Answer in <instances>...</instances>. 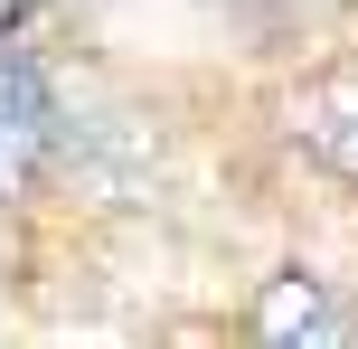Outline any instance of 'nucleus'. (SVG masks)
Listing matches in <instances>:
<instances>
[{"label":"nucleus","instance_id":"f257e3e1","mask_svg":"<svg viewBox=\"0 0 358 349\" xmlns=\"http://www.w3.org/2000/svg\"><path fill=\"white\" fill-rule=\"evenodd\" d=\"M255 340L264 349H358V312L321 274H273L255 293Z\"/></svg>","mask_w":358,"mask_h":349},{"label":"nucleus","instance_id":"f03ea898","mask_svg":"<svg viewBox=\"0 0 358 349\" xmlns=\"http://www.w3.org/2000/svg\"><path fill=\"white\" fill-rule=\"evenodd\" d=\"M283 123H292V142L321 151L340 180H358V66H330V76H311V85H292Z\"/></svg>","mask_w":358,"mask_h":349},{"label":"nucleus","instance_id":"7ed1b4c3","mask_svg":"<svg viewBox=\"0 0 358 349\" xmlns=\"http://www.w3.org/2000/svg\"><path fill=\"white\" fill-rule=\"evenodd\" d=\"M57 142V113H48V85H38L19 57H0V199H19V189L38 180V161H48Z\"/></svg>","mask_w":358,"mask_h":349},{"label":"nucleus","instance_id":"20e7f679","mask_svg":"<svg viewBox=\"0 0 358 349\" xmlns=\"http://www.w3.org/2000/svg\"><path fill=\"white\" fill-rule=\"evenodd\" d=\"M10 19H19V0H0V29H10Z\"/></svg>","mask_w":358,"mask_h":349}]
</instances>
